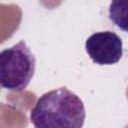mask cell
<instances>
[{
    "mask_svg": "<svg viewBox=\"0 0 128 128\" xmlns=\"http://www.w3.org/2000/svg\"><path fill=\"white\" fill-rule=\"evenodd\" d=\"M36 67V59L24 41L0 53V84L11 91H23L29 85Z\"/></svg>",
    "mask_w": 128,
    "mask_h": 128,
    "instance_id": "obj_2",
    "label": "cell"
},
{
    "mask_svg": "<svg viewBox=\"0 0 128 128\" xmlns=\"http://www.w3.org/2000/svg\"><path fill=\"white\" fill-rule=\"evenodd\" d=\"M85 118L83 101L66 87L44 93L30 111L36 128H82Z\"/></svg>",
    "mask_w": 128,
    "mask_h": 128,
    "instance_id": "obj_1",
    "label": "cell"
},
{
    "mask_svg": "<svg viewBox=\"0 0 128 128\" xmlns=\"http://www.w3.org/2000/svg\"><path fill=\"white\" fill-rule=\"evenodd\" d=\"M85 49L91 60L98 65H112L120 61L123 54L121 38L111 31H100L89 36Z\"/></svg>",
    "mask_w": 128,
    "mask_h": 128,
    "instance_id": "obj_3",
    "label": "cell"
},
{
    "mask_svg": "<svg viewBox=\"0 0 128 128\" xmlns=\"http://www.w3.org/2000/svg\"><path fill=\"white\" fill-rule=\"evenodd\" d=\"M109 18L121 30L128 32V1H113L109 5Z\"/></svg>",
    "mask_w": 128,
    "mask_h": 128,
    "instance_id": "obj_4",
    "label": "cell"
}]
</instances>
